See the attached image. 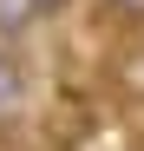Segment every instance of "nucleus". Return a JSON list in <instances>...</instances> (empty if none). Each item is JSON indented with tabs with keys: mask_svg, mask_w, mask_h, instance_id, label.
Returning a JSON list of instances; mask_svg holds the SVG:
<instances>
[{
	"mask_svg": "<svg viewBox=\"0 0 144 151\" xmlns=\"http://www.w3.org/2000/svg\"><path fill=\"white\" fill-rule=\"evenodd\" d=\"M20 112H26V66H20V53L0 40V132L20 125Z\"/></svg>",
	"mask_w": 144,
	"mask_h": 151,
	"instance_id": "obj_1",
	"label": "nucleus"
},
{
	"mask_svg": "<svg viewBox=\"0 0 144 151\" xmlns=\"http://www.w3.org/2000/svg\"><path fill=\"white\" fill-rule=\"evenodd\" d=\"M111 20H144V0H105Z\"/></svg>",
	"mask_w": 144,
	"mask_h": 151,
	"instance_id": "obj_2",
	"label": "nucleus"
},
{
	"mask_svg": "<svg viewBox=\"0 0 144 151\" xmlns=\"http://www.w3.org/2000/svg\"><path fill=\"white\" fill-rule=\"evenodd\" d=\"M33 7H39V13H59V7H72V0H33Z\"/></svg>",
	"mask_w": 144,
	"mask_h": 151,
	"instance_id": "obj_3",
	"label": "nucleus"
}]
</instances>
